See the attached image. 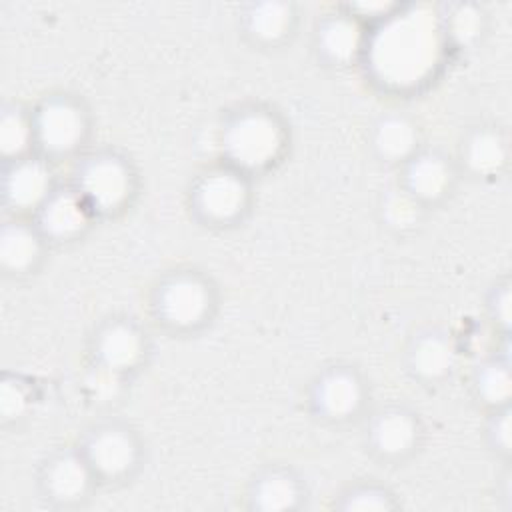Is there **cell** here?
<instances>
[{"mask_svg": "<svg viewBox=\"0 0 512 512\" xmlns=\"http://www.w3.org/2000/svg\"><path fill=\"white\" fill-rule=\"evenodd\" d=\"M286 148V128L276 112L248 106L234 112L222 130L226 164L246 176L276 164Z\"/></svg>", "mask_w": 512, "mask_h": 512, "instance_id": "6da1fadb", "label": "cell"}, {"mask_svg": "<svg viewBox=\"0 0 512 512\" xmlns=\"http://www.w3.org/2000/svg\"><path fill=\"white\" fill-rule=\"evenodd\" d=\"M152 310L156 320L166 328L192 332L210 322L216 310V290L196 270H174L156 284Z\"/></svg>", "mask_w": 512, "mask_h": 512, "instance_id": "7a4b0ae2", "label": "cell"}, {"mask_svg": "<svg viewBox=\"0 0 512 512\" xmlns=\"http://www.w3.org/2000/svg\"><path fill=\"white\" fill-rule=\"evenodd\" d=\"M36 154L42 158L70 156L88 136V114L84 106L68 94H50L32 110Z\"/></svg>", "mask_w": 512, "mask_h": 512, "instance_id": "3957f363", "label": "cell"}, {"mask_svg": "<svg viewBox=\"0 0 512 512\" xmlns=\"http://www.w3.org/2000/svg\"><path fill=\"white\" fill-rule=\"evenodd\" d=\"M74 188L86 200L94 216H110L130 204L136 178L122 156L96 152L78 166Z\"/></svg>", "mask_w": 512, "mask_h": 512, "instance_id": "277c9868", "label": "cell"}, {"mask_svg": "<svg viewBox=\"0 0 512 512\" xmlns=\"http://www.w3.org/2000/svg\"><path fill=\"white\" fill-rule=\"evenodd\" d=\"M192 210L210 226H230L250 208V180L230 164L200 174L192 186Z\"/></svg>", "mask_w": 512, "mask_h": 512, "instance_id": "5b68a950", "label": "cell"}, {"mask_svg": "<svg viewBox=\"0 0 512 512\" xmlns=\"http://www.w3.org/2000/svg\"><path fill=\"white\" fill-rule=\"evenodd\" d=\"M80 452L96 478L104 482L130 478L142 458L136 432L118 422H104L90 428L80 444Z\"/></svg>", "mask_w": 512, "mask_h": 512, "instance_id": "8992f818", "label": "cell"}, {"mask_svg": "<svg viewBox=\"0 0 512 512\" xmlns=\"http://www.w3.org/2000/svg\"><path fill=\"white\" fill-rule=\"evenodd\" d=\"M396 24L392 26L390 32L384 34L382 44L374 48H382V58H386L382 72L388 80H408V78H420V66L432 58L434 54V36L438 34L436 30L440 28H424L418 26L416 30L412 28V20L394 14L392 18Z\"/></svg>", "mask_w": 512, "mask_h": 512, "instance_id": "52a82bcc", "label": "cell"}, {"mask_svg": "<svg viewBox=\"0 0 512 512\" xmlns=\"http://www.w3.org/2000/svg\"><path fill=\"white\" fill-rule=\"evenodd\" d=\"M54 190L52 170L40 154L4 162L2 198L10 216H34Z\"/></svg>", "mask_w": 512, "mask_h": 512, "instance_id": "ba28073f", "label": "cell"}, {"mask_svg": "<svg viewBox=\"0 0 512 512\" xmlns=\"http://www.w3.org/2000/svg\"><path fill=\"white\" fill-rule=\"evenodd\" d=\"M366 402V386L352 366H330L318 372L310 388L316 416L330 422L354 418Z\"/></svg>", "mask_w": 512, "mask_h": 512, "instance_id": "9c48e42d", "label": "cell"}, {"mask_svg": "<svg viewBox=\"0 0 512 512\" xmlns=\"http://www.w3.org/2000/svg\"><path fill=\"white\" fill-rule=\"evenodd\" d=\"M92 354L94 366L126 376L144 364L148 338L130 318H112L96 332Z\"/></svg>", "mask_w": 512, "mask_h": 512, "instance_id": "30bf717a", "label": "cell"}, {"mask_svg": "<svg viewBox=\"0 0 512 512\" xmlns=\"http://www.w3.org/2000/svg\"><path fill=\"white\" fill-rule=\"evenodd\" d=\"M96 474L80 448H64L48 456L40 468L38 484L44 498L56 504H76L86 498L96 482Z\"/></svg>", "mask_w": 512, "mask_h": 512, "instance_id": "8fae6325", "label": "cell"}, {"mask_svg": "<svg viewBox=\"0 0 512 512\" xmlns=\"http://www.w3.org/2000/svg\"><path fill=\"white\" fill-rule=\"evenodd\" d=\"M94 212L74 186L56 188L32 216L48 242H70L86 232Z\"/></svg>", "mask_w": 512, "mask_h": 512, "instance_id": "7c38bea8", "label": "cell"}, {"mask_svg": "<svg viewBox=\"0 0 512 512\" xmlns=\"http://www.w3.org/2000/svg\"><path fill=\"white\" fill-rule=\"evenodd\" d=\"M48 240L34 220L10 216L0 228V270L4 276L18 278L34 272L46 250Z\"/></svg>", "mask_w": 512, "mask_h": 512, "instance_id": "4fadbf2b", "label": "cell"}, {"mask_svg": "<svg viewBox=\"0 0 512 512\" xmlns=\"http://www.w3.org/2000/svg\"><path fill=\"white\" fill-rule=\"evenodd\" d=\"M370 448L386 460H402L412 454L422 436L420 420L402 406H388L376 412L368 424Z\"/></svg>", "mask_w": 512, "mask_h": 512, "instance_id": "5bb4252c", "label": "cell"}, {"mask_svg": "<svg viewBox=\"0 0 512 512\" xmlns=\"http://www.w3.org/2000/svg\"><path fill=\"white\" fill-rule=\"evenodd\" d=\"M314 42L320 56L334 66H348L356 62L368 48L362 22L346 10L326 14L316 26Z\"/></svg>", "mask_w": 512, "mask_h": 512, "instance_id": "9a60e30c", "label": "cell"}, {"mask_svg": "<svg viewBox=\"0 0 512 512\" xmlns=\"http://www.w3.org/2000/svg\"><path fill=\"white\" fill-rule=\"evenodd\" d=\"M454 182V170L450 162L430 150H418L404 162L400 186L408 190L420 204H432L442 200Z\"/></svg>", "mask_w": 512, "mask_h": 512, "instance_id": "2e32d148", "label": "cell"}, {"mask_svg": "<svg viewBox=\"0 0 512 512\" xmlns=\"http://www.w3.org/2000/svg\"><path fill=\"white\" fill-rule=\"evenodd\" d=\"M406 364L412 376L422 382H440L456 366V346L440 330L416 334L406 350Z\"/></svg>", "mask_w": 512, "mask_h": 512, "instance_id": "e0dca14e", "label": "cell"}, {"mask_svg": "<svg viewBox=\"0 0 512 512\" xmlns=\"http://www.w3.org/2000/svg\"><path fill=\"white\" fill-rule=\"evenodd\" d=\"M296 26V8L292 2L264 0L252 2L242 10L244 34L258 46L282 44Z\"/></svg>", "mask_w": 512, "mask_h": 512, "instance_id": "ac0fdd59", "label": "cell"}, {"mask_svg": "<svg viewBox=\"0 0 512 512\" xmlns=\"http://www.w3.org/2000/svg\"><path fill=\"white\" fill-rule=\"evenodd\" d=\"M418 142V128L404 114H384L372 126V146L386 162L404 164L418 152Z\"/></svg>", "mask_w": 512, "mask_h": 512, "instance_id": "d6986e66", "label": "cell"}, {"mask_svg": "<svg viewBox=\"0 0 512 512\" xmlns=\"http://www.w3.org/2000/svg\"><path fill=\"white\" fill-rule=\"evenodd\" d=\"M300 480L286 468L264 470L250 488V506L262 512H284L300 506Z\"/></svg>", "mask_w": 512, "mask_h": 512, "instance_id": "ffe728a7", "label": "cell"}, {"mask_svg": "<svg viewBox=\"0 0 512 512\" xmlns=\"http://www.w3.org/2000/svg\"><path fill=\"white\" fill-rule=\"evenodd\" d=\"M36 154L32 110L20 104H4L0 112V156L2 162Z\"/></svg>", "mask_w": 512, "mask_h": 512, "instance_id": "44dd1931", "label": "cell"}, {"mask_svg": "<svg viewBox=\"0 0 512 512\" xmlns=\"http://www.w3.org/2000/svg\"><path fill=\"white\" fill-rule=\"evenodd\" d=\"M462 160L476 176L498 174L508 160V144L494 128H476L462 146Z\"/></svg>", "mask_w": 512, "mask_h": 512, "instance_id": "7402d4cb", "label": "cell"}, {"mask_svg": "<svg viewBox=\"0 0 512 512\" xmlns=\"http://www.w3.org/2000/svg\"><path fill=\"white\" fill-rule=\"evenodd\" d=\"M474 390L476 396L490 408L508 406L512 396V376L508 362L490 360L478 366L474 374Z\"/></svg>", "mask_w": 512, "mask_h": 512, "instance_id": "603a6c76", "label": "cell"}, {"mask_svg": "<svg viewBox=\"0 0 512 512\" xmlns=\"http://www.w3.org/2000/svg\"><path fill=\"white\" fill-rule=\"evenodd\" d=\"M382 220L386 226L394 230H410L414 228L424 212V204H420L408 190L400 184L388 190L382 198Z\"/></svg>", "mask_w": 512, "mask_h": 512, "instance_id": "cb8c5ba5", "label": "cell"}, {"mask_svg": "<svg viewBox=\"0 0 512 512\" xmlns=\"http://www.w3.org/2000/svg\"><path fill=\"white\" fill-rule=\"evenodd\" d=\"M32 398L28 386L16 374H4L0 380V420L14 424L30 410Z\"/></svg>", "mask_w": 512, "mask_h": 512, "instance_id": "d4e9b609", "label": "cell"}, {"mask_svg": "<svg viewBox=\"0 0 512 512\" xmlns=\"http://www.w3.org/2000/svg\"><path fill=\"white\" fill-rule=\"evenodd\" d=\"M482 24V12L472 4H456L448 16H444L442 30L458 46H466L478 38Z\"/></svg>", "mask_w": 512, "mask_h": 512, "instance_id": "484cf974", "label": "cell"}, {"mask_svg": "<svg viewBox=\"0 0 512 512\" xmlns=\"http://www.w3.org/2000/svg\"><path fill=\"white\" fill-rule=\"evenodd\" d=\"M338 506L348 512L350 510L352 512H382V510H392L396 504L388 490L374 486V484H362V486L350 488L342 496V502Z\"/></svg>", "mask_w": 512, "mask_h": 512, "instance_id": "4316f807", "label": "cell"}, {"mask_svg": "<svg viewBox=\"0 0 512 512\" xmlns=\"http://www.w3.org/2000/svg\"><path fill=\"white\" fill-rule=\"evenodd\" d=\"M402 8V4L398 2H350L344 6L346 12H350L354 18H358L362 24L368 22H386L388 18H392L398 10Z\"/></svg>", "mask_w": 512, "mask_h": 512, "instance_id": "83f0119b", "label": "cell"}, {"mask_svg": "<svg viewBox=\"0 0 512 512\" xmlns=\"http://www.w3.org/2000/svg\"><path fill=\"white\" fill-rule=\"evenodd\" d=\"M488 436H490V442L494 448L502 450V452H508L510 450V410L508 406H502V408H494V416L490 420V426H488Z\"/></svg>", "mask_w": 512, "mask_h": 512, "instance_id": "f1b7e54d", "label": "cell"}, {"mask_svg": "<svg viewBox=\"0 0 512 512\" xmlns=\"http://www.w3.org/2000/svg\"><path fill=\"white\" fill-rule=\"evenodd\" d=\"M492 316L508 326V320H510V292H508V286H502L500 292L494 294V300H492Z\"/></svg>", "mask_w": 512, "mask_h": 512, "instance_id": "f546056e", "label": "cell"}]
</instances>
